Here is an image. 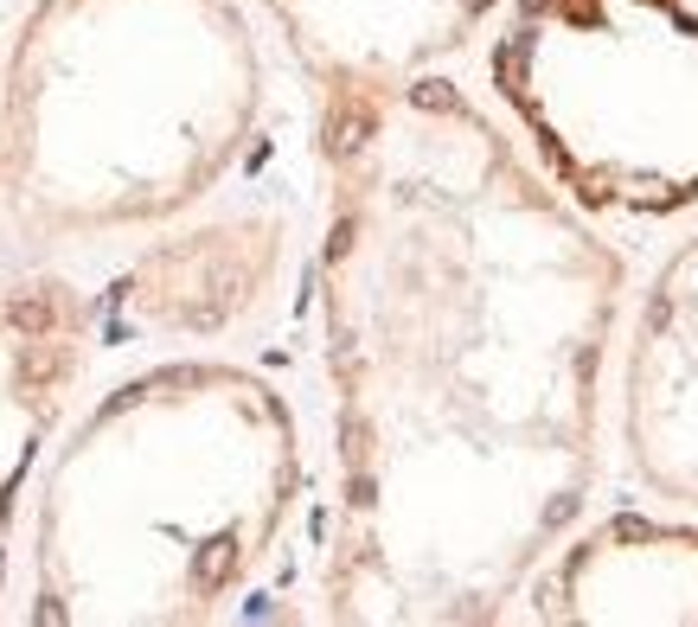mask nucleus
I'll return each instance as SVG.
<instances>
[{"label":"nucleus","mask_w":698,"mask_h":627,"mask_svg":"<svg viewBox=\"0 0 698 627\" xmlns=\"http://www.w3.org/2000/svg\"><path fill=\"white\" fill-rule=\"evenodd\" d=\"M314 155L321 621H507L590 512L628 262L442 71L327 90Z\"/></svg>","instance_id":"1"},{"label":"nucleus","mask_w":698,"mask_h":627,"mask_svg":"<svg viewBox=\"0 0 698 627\" xmlns=\"http://www.w3.org/2000/svg\"><path fill=\"white\" fill-rule=\"evenodd\" d=\"M308 494L269 371L174 352L116 378L46 448L27 506V621L199 627L250 596Z\"/></svg>","instance_id":"2"},{"label":"nucleus","mask_w":698,"mask_h":627,"mask_svg":"<svg viewBox=\"0 0 698 627\" xmlns=\"http://www.w3.org/2000/svg\"><path fill=\"white\" fill-rule=\"evenodd\" d=\"M263 109L244 0H27L0 46V225L71 250L193 218Z\"/></svg>","instance_id":"3"},{"label":"nucleus","mask_w":698,"mask_h":627,"mask_svg":"<svg viewBox=\"0 0 698 627\" xmlns=\"http://www.w3.org/2000/svg\"><path fill=\"white\" fill-rule=\"evenodd\" d=\"M488 83L590 218L698 211V0H507Z\"/></svg>","instance_id":"4"},{"label":"nucleus","mask_w":698,"mask_h":627,"mask_svg":"<svg viewBox=\"0 0 698 627\" xmlns=\"http://www.w3.org/2000/svg\"><path fill=\"white\" fill-rule=\"evenodd\" d=\"M288 257V225L276 211H218L199 225H160L104 295H90L97 340H218L237 334L269 301Z\"/></svg>","instance_id":"5"},{"label":"nucleus","mask_w":698,"mask_h":627,"mask_svg":"<svg viewBox=\"0 0 698 627\" xmlns=\"http://www.w3.org/2000/svg\"><path fill=\"white\" fill-rule=\"evenodd\" d=\"M90 352H97V314L78 282L46 269L0 282V601L13 589L32 480L78 404Z\"/></svg>","instance_id":"6"},{"label":"nucleus","mask_w":698,"mask_h":627,"mask_svg":"<svg viewBox=\"0 0 698 627\" xmlns=\"http://www.w3.org/2000/svg\"><path fill=\"white\" fill-rule=\"evenodd\" d=\"M616 436L641 494L698 512V225L635 295L616 371Z\"/></svg>","instance_id":"7"},{"label":"nucleus","mask_w":698,"mask_h":627,"mask_svg":"<svg viewBox=\"0 0 698 627\" xmlns=\"http://www.w3.org/2000/svg\"><path fill=\"white\" fill-rule=\"evenodd\" d=\"M513 601L551 627H698V512L577 519Z\"/></svg>","instance_id":"8"},{"label":"nucleus","mask_w":698,"mask_h":627,"mask_svg":"<svg viewBox=\"0 0 698 627\" xmlns=\"http://www.w3.org/2000/svg\"><path fill=\"white\" fill-rule=\"evenodd\" d=\"M295 71L327 90H379L442 71L468 52L507 0H250Z\"/></svg>","instance_id":"9"}]
</instances>
